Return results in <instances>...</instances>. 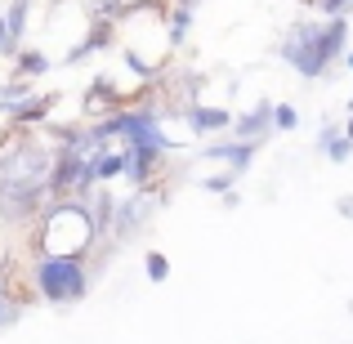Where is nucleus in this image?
Wrapping results in <instances>:
<instances>
[{"mask_svg": "<svg viewBox=\"0 0 353 344\" xmlns=\"http://www.w3.org/2000/svg\"><path fill=\"white\" fill-rule=\"evenodd\" d=\"M50 152L32 130H9L0 139V188L5 192H41L50 179Z\"/></svg>", "mask_w": 353, "mask_h": 344, "instance_id": "1", "label": "nucleus"}, {"mask_svg": "<svg viewBox=\"0 0 353 344\" xmlns=\"http://www.w3.org/2000/svg\"><path fill=\"white\" fill-rule=\"evenodd\" d=\"M41 237H45V255H81L90 246V237H94V219H90L85 206L63 201V206L50 210Z\"/></svg>", "mask_w": 353, "mask_h": 344, "instance_id": "2", "label": "nucleus"}, {"mask_svg": "<svg viewBox=\"0 0 353 344\" xmlns=\"http://www.w3.org/2000/svg\"><path fill=\"white\" fill-rule=\"evenodd\" d=\"M36 282L50 304H77L85 295V273H81L77 255H45L36 268Z\"/></svg>", "mask_w": 353, "mask_h": 344, "instance_id": "3", "label": "nucleus"}, {"mask_svg": "<svg viewBox=\"0 0 353 344\" xmlns=\"http://www.w3.org/2000/svg\"><path fill=\"white\" fill-rule=\"evenodd\" d=\"M282 59L291 63L300 77H322L327 63L318 59V23H300L291 36L282 41Z\"/></svg>", "mask_w": 353, "mask_h": 344, "instance_id": "4", "label": "nucleus"}, {"mask_svg": "<svg viewBox=\"0 0 353 344\" xmlns=\"http://www.w3.org/2000/svg\"><path fill=\"white\" fill-rule=\"evenodd\" d=\"M206 156H215V161H233V170H246L250 156H255V143H215V148H206Z\"/></svg>", "mask_w": 353, "mask_h": 344, "instance_id": "5", "label": "nucleus"}, {"mask_svg": "<svg viewBox=\"0 0 353 344\" xmlns=\"http://www.w3.org/2000/svg\"><path fill=\"white\" fill-rule=\"evenodd\" d=\"M152 210V197L148 192H139V197H130L125 206H121V215H117V232H125L130 224H143V215Z\"/></svg>", "mask_w": 353, "mask_h": 344, "instance_id": "6", "label": "nucleus"}, {"mask_svg": "<svg viewBox=\"0 0 353 344\" xmlns=\"http://www.w3.org/2000/svg\"><path fill=\"white\" fill-rule=\"evenodd\" d=\"M188 121H192L197 130H224V125H233V117H228L224 108H192Z\"/></svg>", "mask_w": 353, "mask_h": 344, "instance_id": "7", "label": "nucleus"}, {"mask_svg": "<svg viewBox=\"0 0 353 344\" xmlns=\"http://www.w3.org/2000/svg\"><path fill=\"white\" fill-rule=\"evenodd\" d=\"M268 121H273V103H259V108H250V112L237 121V134H259Z\"/></svg>", "mask_w": 353, "mask_h": 344, "instance_id": "8", "label": "nucleus"}, {"mask_svg": "<svg viewBox=\"0 0 353 344\" xmlns=\"http://www.w3.org/2000/svg\"><path fill=\"white\" fill-rule=\"evenodd\" d=\"M27 14H32V0H14L5 14V27H9V41H18V32L27 27Z\"/></svg>", "mask_w": 353, "mask_h": 344, "instance_id": "9", "label": "nucleus"}, {"mask_svg": "<svg viewBox=\"0 0 353 344\" xmlns=\"http://www.w3.org/2000/svg\"><path fill=\"white\" fill-rule=\"evenodd\" d=\"M108 36H112V27H108V23H103V27H94V32L85 36V45H77V50L68 54V63H81V59H85L90 50H99V45H108Z\"/></svg>", "mask_w": 353, "mask_h": 344, "instance_id": "10", "label": "nucleus"}, {"mask_svg": "<svg viewBox=\"0 0 353 344\" xmlns=\"http://www.w3.org/2000/svg\"><path fill=\"white\" fill-rule=\"evenodd\" d=\"M23 103H32V90H27V85H9V90H0V108H5V112H18Z\"/></svg>", "mask_w": 353, "mask_h": 344, "instance_id": "11", "label": "nucleus"}, {"mask_svg": "<svg viewBox=\"0 0 353 344\" xmlns=\"http://www.w3.org/2000/svg\"><path fill=\"white\" fill-rule=\"evenodd\" d=\"M18 72H23V77H41V72H50V59H45V54H18Z\"/></svg>", "mask_w": 353, "mask_h": 344, "instance_id": "12", "label": "nucleus"}, {"mask_svg": "<svg viewBox=\"0 0 353 344\" xmlns=\"http://www.w3.org/2000/svg\"><path fill=\"white\" fill-rule=\"evenodd\" d=\"M143 268H148V277H152V282H165V273H170V264H165V255H161V250H148Z\"/></svg>", "mask_w": 353, "mask_h": 344, "instance_id": "13", "label": "nucleus"}, {"mask_svg": "<svg viewBox=\"0 0 353 344\" xmlns=\"http://www.w3.org/2000/svg\"><path fill=\"white\" fill-rule=\"evenodd\" d=\"M170 23H174V27H170V45H179L183 36H188V23H192V9H183V5H179V9H174V18H170Z\"/></svg>", "mask_w": 353, "mask_h": 344, "instance_id": "14", "label": "nucleus"}, {"mask_svg": "<svg viewBox=\"0 0 353 344\" xmlns=\"http://www.w3.org/2000/svg\"><path fill=\"white\" fill-rule=\"evenodd\" d=\"M327 152H331V161H349L353 139H327Z\"/></svg>", "mask_w": 353, "mask_h": 344, "instance_id": "15", "label": "nucleus"}, {"mask_svg": "<svg viewBox=\"0 0 353 344\" xmlns=\"http://www.w3.org/2000/svg\"><path fill=\"white\" fill-rule=\"evenodd\" d=\"M295 121H300V117H295V108H273V125H282V130H295Z\"/></svg>", "mask_w": 353, "mask_h": 344, "instance_id": "16", "label": "nucleus"}, {"mask_svg": "<svg viewBox=\"0 0 353 344\" xmlns=\"http://www.w3.org/2000/svg\"><path fill=\"white\" fill-rule=\"evenodd\" d=\"M313 9H322V14H345L349 0H313Z\"/></svg>", "mask_w": 353, "mask_h": 344, "instance_id": "17", "label": "nucleus"}, {"mask_svg": "<svg viewBox=\"0 0 353 344\" xmlns=\"http://www.w3.org/2000/svg\"><path fill=\"white\" fill-rule=\"evenodd\" d=\"M125 63H130V72H139V77H148V72H152V68H148V63H143V59H139V54H134V50H130V59H125Z\"/></svg>", "mask_w": 353, "mask_h": 344, "instance_id": "18", "label": "nucleus"}, {"mask_svg": "<svg viewBox=\"0 0 353 344\" xmlns=\"http://www.w3.org/2000/svg\"><path fill=\"white\" fill-rule=\"evenodd\" d=\"M228 183H233V179H228V174H215V179H206V188H210V192H224Z\"/></svg>", "mask_w": 353, "mask_h": 344, "instance_id": "19", "label": "nucleus"}, {"mask_svg": "<svg viewBox=\"0 0 353 344\" xmlns=\"http://www.w3.org/2000/svg\"><path fill=\"white\" fill-rule=\"evenodd\" d=\"M0 50H14V41H9V27H5V18H0Z\"/></svg>", "mask_w": 353, "mask_h": 344, "instance_id": "20", "label": "nucleus"}, {"mask_svg": "<svg viewBox=\"0 0 353 344\" xmlns=\"http://www.w3.org/2000/svg\"><path fill=\"white\" fill-rule=\"evenodd\" d=\"M336 210H340V215H345V219H353V197H345V201H336Z\"/></svg>", "mask_w": 353, "mask_h": 344, "instance_id": "21", "label": "nucleus"}, {"mask_svg": "<svg viewBox=\"0 0 353 344\" xmlns=\"http://www.w3.org/2000/svg\"><path fill=\"white\" fill-rule=\"evenodd\" d=\"M9 322V300H5V291H0V327Z\"/></svg>", "mask_w": 353, "mask_h": 344, "instance_id": "22", "label": "nucleus"}, {"mask_svg": "<svg viewBox=\"0 0 353 344\" xmlns=\"http://www.w3.org/2000/svg\"><path fill=\"white\" fill-rule=\"evenodd\" d=\"M179 5H183V9H197V5H201V0H179Z\"/></svg>", "mask_w": 353, "mask_h": 344, "instance_id": "23", "label": "nucleus"}, {"mask_svg": "<svg viewBox=\"0 0 353 344\" xmlns=\"http://www.w3.org/2000/svg\"><path fill=\"white\" fill-rule=\"evenodd\" d=\"M345 139H353V117H349V125H345Z\"/></svg>", "mask_w": 353, "mask_h": 344, "instance_id": "24", "label": "nucleus"}, {"mask_svg": "<svg viewBox=\"0 0 353 344\" xmlns=\"http://www.w3.org/2000/svg\"><path fill=\"white\" fill-rule=\"evenodd\" d=\"M349 68H353V54H349Z\"/></svg>", "mask_w": 353, "mask_h": 344, "instance_id": "25", "label": "nucleus"}, {"mask_svg": "<svg viewBox=\"0 0 353 344\" xmlns=\"http://www.w3.org/2000/svg\"><path fill=\"white\" fill-rule=\"evenodd\" d=\"M349 5H353V0H349Z\"/></svg>", "mask_w": 353, "mask_h": 344, "instance_id": "26", "label": "nucleus"}]
</instances>
